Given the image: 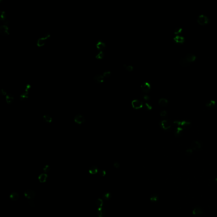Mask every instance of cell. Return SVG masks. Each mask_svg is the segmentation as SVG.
Segmentation results:
<instances>
[{"mask_svg":"<svg viewBox=\"0 0 217 217\" xmlns=\"http://www.w3.org/2000/svg\"><path fill=\"white\" fill-rule=\"evenodd\" d=\"M50 34L49 33H46L42 37L39 38L37 42V46L39 47H41L44 46L46 43L47 40L50 37Z\"/></svg>","mask_w":217,"mask_h":217,"instance_id":"1","label":"cell"},{"mask_svg":"<svg viewBox=\"0 0 217 217\" xmlns=\"http://www.w3.org/2000/svg\"><path fill=\"white\" fill-rule=\"evenodd\" d=\"M197 22L200 25L204 26L208 23L209 19L206 16L201 15L199 16L198 18Z\"/></svg>","mask_w":217,"mask_h":217,"instance_id":"2","label":"cell"},{"mask_svg":"<svg viewBox=\"0 0 217 217\" xmlns=\"http://www.w3.org/2000/svg\"><path fill=\"white\" fill-rule=\"evenodd\" d=\"M9 27L7 25H3L0 27V34L4 37H7L9 35Z\"/></svg>","mask_w":217,"mask_h":217,"instance_id":"3","label":"cell"},{"mask_svg":"<svg viewBox=\"0 0 217 217\" xmlns=\"http://www.w3.org/2000/svg\"><path fill=\"white\" fill-rule=\"evenodd\" d=\"M141 90L143 92L145 93H148L150 91L151 89V86L150 84L148 82H143L140 87Z\"/></svg>","mask_w":217,"mask_h":217,"instance_id":"4","label":"cell"},{"mask_svg":"<svg viewBox=\"0 0 217 217\" xmlns=\"http://www.w3.org/2000/svg\"><path fill=\"white\" fill-rule=\"evenodd\" d=\"M36 195V193L34 191L31 189H27L24 192V195L25 197L29 199H33Z\"/></svg>","mask_w":217,"mask_h":217,"instance_id":"5","label":"cell"},{"mask_svg":"<svg viewBox=\"0 0 217 217\" xmlns=\"http://www.w3.org/2000/svg\"><path fill=\"white\" fill-rule=\"evenodd\" d=\"M74 121L76 123L78 124H82L85 122L84 117L81 114H78L76 115L74 118Z\"/></svg>","mask_w":217,"mask_h":217,"instance_id":"6","label":"cell"},{"mask_svg":"<svg viewBox=\"0 0 217 217\" xmlns=\"http://www.w3.org/2000/svg\"><path fill=\"white\" fill-rule=\"evenodd\" d=\"M160 127L162 128V129L167 130L171 128L172 126L171 122L170 121L168 120H163L160 122Z\"/></svg>","mask_w":217,"mask_h":217,"instance_id":"7","label":"cell"},{"mask_svg":"<svg viewBox=\"0 0 217 217\" xmlns=\"http://www.w3.org/2000/svg\"><path fill=\"white\" fill-rule=\"evenodd\" d=\"M202 144L201 142L198 140L193 141L191 143L190 145V148L194 151H198L201 148Z\"/></svg>","mask_w":217,"mask_h":217,"instance_id":"8","label":"cell"},{"mask_svg":"<svg viewBox=\"0 0 217 217\" xmlns=\"http://www.w3.org/2000/svg\"><path fill=\"white\" fill-rule=\"evenodd\" d=\"M132 107L134 109L138 110L143 107V102L138 100H134L132 102Z\"/></svg>","mask_w":217,"mask_h":217,"instance_id":"9","label":"cell"},{"mask_svg":"<svg viewBox=\"0 0 217 217\" xmlns=\"http://www.w3.org/2000/svg\"><path fill=\"white\" fill-rule=\"evenodd\" d=\"M204 213V210L202 207L199 206L195 207L192 211L193 215L195 216H199Z\"/></svg>","mask_w":217,"mask_h":217,"instance_id":"10","label":"cell"},{"mask_svg":"<svg viewBox=\"0 0 217 217\" xmlns=\"http://www.w3.org/2000/svg\"><path fill=\"white\" fill-rule=\"evenodd\" d=\"M93 80L97 84H101L104 81V77L101 74L95 75L93 77Z\"/></svg>","mask_w":217,"mask_h":217,"instance_id":"11","label":"cell"},{"mask_svg":"<svg viewBox=\"0 0 217 217\" xmlns=\"http://www.w3.org/2000/svg\"><path fill=\"white\" fill-rule=\"evenodd\" d=\"M184 57L185 59H186V60L189 63H190L191 62L195 61L196 59V57L195 55H194L193 54H192V53H188L187 54L186 56Z\"/></svg>","mask_w":217,"mask_h":217,"instance_id":"12","label":"cell"},{"mask_svg":"<svg viewBox=\"0 0 217 217\" xmlns=\"http://www.w3.org/2000/svg\"><path fill=\"white\" fill-rule=\"evenodd\" d=\"M96 47L99 51H102L105 48L106 46L104 42H102V41L99 40L97 42Z\"/></svg>","mask_w":217,"mask_h":217,"instance_id":"13","label":"cell"},{"mask_svg":"<svg viewBox=\"0 0 217 217\" xmlns=\"http://www.w3.org/2000/svg\"><path fill=\"white\" fill-rule=\"evenodd\" d=\"M106 213V211L103 207L98 208L97 210V214L99 217H103Z\"/></svg>","mask_w":217,"mask_h":217,"instance_id":"14","label":"cell"},{"mask_svg":"<svg viewBox=\"0 0 217 217\" xmlns=\"http://www.w3.org/2000/svg\"><path fill=\"white\" fill-rule=\"evenodd\" d=\"M173 40L177 44H182L184 42V38L183 37L177 36L174 38Z\"/></svg>","mask_w":217,"mask_h":217,"instance_id":"15","label":"cell"},{"mask_svg":"<svg viewBox=\"0 0 217 217\" xmlns=\"http://www.w3.org/2000/svg\"><path fill=\"white\" fill-rule=\"evenodd\" d=\"M99 168L95 165H92L89 168V172L91 174H95L99 172Z\"/></svg>","mask_w":217,"mask_h":217,"instance_id":"16","label":"cell"},{"mask_svg":"<svg viewBox=\"0 0 217 217\" xmlns=\"http://www.w3.org/2000/svg\"><path fill=\"white\" fill-rule=\"evenodd\" d=\"M6 100L7 103L8 104H11L13 103L14 101V97L13 95L11 94H8L6 96Z\"/></svg>","mask_w":217,"mask_h":217,"instance_id":"17","label":"cell"},{"mask_svg":"<svg viewBox=\"0 0 217 217\" xmlns=\"http://www.w3.org/2000/svg\"><path fill=\"white\" fill-rule=\"evenodd\" d=\"M168 101L167 100V99H164V98L160 99L159 100V102H158L159 105L160 106V107H165L167 106L168 104Z\"/></svg>","mask_w":217,"mask_h":217,"instance_id":"18","label":"cell"},{"mask_svg":"<svg viewBox=\"0 0 217 217\" xmlns=\"http://www.w3.org/2000/svg\"><path fill=\"white\" fill-rule=\"evenodd\" d=\"M47 178H48V175L46 174V173H42L39 176L38 179L39 180L40 182L44 183L46 182Z\"/></svg>","mask_w":217,"mask_h":217,"instance_id":"19","label":"cell"},{"mask_svg":"<svg viewBox=\"0 0 217 217\" xmlns=\"http://www.w3.org/2000/svg\"><path fill=\"white\" fill-rule=\"evenodd\" d=\"M216 105V101L214 100H209L207 101L206 103V107L209 108H213Z\"/></svg>","mask_w":217,"mask_h":217,"instance_id":"20","label":"cell"},{"mask_svg":"<svg viewBox=\"0 0 217 217\" xmlns=\"http://www.w3.org/2000/svg\"><path fill=\"white\" fill-rule=\"evenodd\" d=\"M10 198L13 201H16L19 198V195L17 193L13 192L11 193L10 195Z\"/></svg>","mask_w":217,"mask_h":217,"instance_id":"21","label":"cell"},{"mask_svg":"<svg viewBox=\"0 0 217 217\" xmlns=\"http://www.w3.org/2000/svg\"><path fill=\"white\" fill-rule=\"evenodd\" d=\"M29 92H24L20 95V101H26L29 98Z\"/></svg>","mask_w":217,"mask_h":217,"instance_id":"22","label":"cell"},{"mask_svg":"<svg viewBox=\"0 0 217 217\" xmlns=\"http://www.w3.org/2000/svg\"><path fill=\"white\" fill-rule=\"evenodd\" d=\"M43 120L45 123H50L52 121V118L50 115L46 114L43 117Z\"/></svg>","mask_w":217,"mask_h":217,"instance_id":"23","label":"cell"},{"mask_svg":"<svg viewBox=\"0 0 217 217\" xmlns=\"http://www.w3.org/2000/svg\"><path fill=\"white\" fill-rule=\"evenodd\" d=\"M179 64L181 66H182V67H184V68L187 67L190 65V63H189L186 60V59H185L184 57L180 59V61H179Z\"/></svg>","mask_w":217,"mask_h":217,"instance_id":"24","label":"cell"},{"mask_svg":"<svg viewBox=\"0 0 217 217\" xmlns=\"http://www.w3.org/2000/svg\"><path fill=\"white\" fill-rule=\"evenodd\" d=\"M112 193H110V192H106L105 193H103L102 195V197L104 200L106 201L107 200H110L112 198Z\"/></svg>","mask_w":217,"mask_h":217,"instance_id":"25","label":"cell"},{"mask_svg":"<svg viewBox=\"0 0 217 217\" xmlns=\"http://www.w3.org/2000/svg\"><path fill=\"white\" fill-rule=\"evenodd\" d=\"M183 129L182 127H178L175 131V135L176 137L180 136L182 133Z\"/></svg>","mask_w":217,"mask_h":217,"instance_id":"26","label":"cell"},{"mask_svg":"<svg viewBox=\"0 0 217 217\" xmlns=\"http://www.w3.org/2000/svg\"><path fill=\"white\" fill-rule=\"evenodd\" d=\"M103 200L101 199V198H99L96 200L95 202V204L97 205V206L98 207V208L99 207H101L103 206Z\"/></svg>","mask_w":217,"mask_h":217,"instance_id":"27","label":"cell"},{"mask_svg":"<svg viewBox=\"0 0 217 217\" xmlns=\"http://www.w3.org/2000/svg\"><path fill=\"white\" fill-rule=\"evenodd\" d=\"M150 200L152 202H157L159 200L158 195L156 194H153L150 196Z\"/></svg>","mask_w":217,"mask_h":217,"instance_id":"28","label":"cell"},{"mask_svg":"<svg viewBox=\"0 0 217 217\" xmlns=\"http://www.w3.org/2000/svg\"><path fill=\"white\" fill-rule=\"evenodd\" d=\"M0 19L2 21H5L7 19V14L4 11H0Z\"/></svg>","mask_w":217,"mask_h":217,"instance_id":"29","label":"cell"},{"mask_svg":"<svg viewBox=\"0 0 217 217\" xmlns=\"http://www.w3.org/2000/svg\"><path fill=\"white\" fill-rule=\"evenodd\" d=\"M104 56V53L102 51H99L98 53H97L95 56V58L97 59H101L103 58Z\"/></svg>","mask_w":217,"mask_h":217,"instance_id":"30","label":"cell"},{"mask_svg":"<svg viewBox=\"0 0 217 217\" xmlns=\"http://www.w3.org/2000/svg\"><path fill=\"white\" fill-rule=\"evenodd\" d=\"M191 123L189 121H184L181 122V125L184 128H186V127H188L190 125Z\"/></svg>","mask_w":217,"mask_h":217,"instance_id":"31","label":"cell"},{"mask_svg":"<svg viewBox=\"0 0 217 217\" xmlns=\"http://www.w3.org/2000/svg\"><path fill=\"white\" fill-rule=\"evenodd\" d=\"M143 107L144 108L145 110L146 111H150L152 109V106L151 105H150L149 103H145V104L143 105Z\"/></svg>","mask_w":217,"mask_h":217,"instance_id":"32","label":"cell"},{"mask_svg":"<svg viewBox=\"0 0 217 217\" xmlns=\"http://www.w3.org/2000/svg\"><path fill=\"white\" fill-rule=\"evenodd\" d=\"M123 67L125 68L126 70L128 72H132L133 70V68L131 65H124Z\"/></svg>","mask_w":217,"mask_h":217,"instance_id":"33","label":"cell"},{"mask_svg":"<svg viewBox=\"0 0 217 217\" xmlns=\"http://www.w3.org/2000/svg\"><path fill=\"white\" fill-rule=\"evenodd\" d=\"M98 173H99V175L101 177H104V176H105L107 173H106V171L105 170L100 169V170H99Z\"/></svg>","mask_w":217,"mask_h":217,"instance_id":"34","label":"cell"},{"mask_svg":"<svg viewBox=\"0 0 217 217\" xmlns=\"http://www.w3.org/2000/svg\"><path fill=\"white\" fill-rule=\"evenodd\" d=\"M43 170L44 172L45 173H48L49 171H50V168L48 165H45L43 168Z\"/></svg>","mask_w":217,"mask_h":217,"instance_id":"35","label":"cell"},{"mask_svg":"<svg viewBox=\"0 0 217 217\" xmlns=\"http://www.w3.org/2000/svg\"><path fill=\"white\" fill-rule=\"evenodd\" d=\"M111 75V72L110 71H107L103 72V76L105 78H109Z\"/></svg>","mask_w":217,"mask_h":217,"instance_id":"36","label":"cell"},{"mask_svg":"<svg viewBox=\"0 0 217 217\" xmlns=\"http://www.w3.org/2000/svg\"><path fill=\"white\" fill-rule=\"evenodd\" d=\"M193 149H191V148L187 149L186 151V153H185L186 155L187 156H190L192 155V154H193Z\"/></svg>","mask_w":217,"mask_h":217,"instance_id":"37","label":"cell"},{"mask_svg":"<svg viewBox=\"0 0 217 217\" xmlns=\"http://www.w3.org/2000/svg\"><path fill=\"white\" fill-rule=\"evenodd\" d=\"M182 29L180 28H177L175 29L174 31V34H180V33L182 32Z\"/></svg>","mask_w":217,"mask_h":217,"instance_id":"38","label":"cell"},{"mask_svg":"<svg viewBox=\"0 0 217 217\" xmlns=\"http://www.w3.org/2000/svg\"><path fill=\"white\" fill-rule=\"evenodd\" d=\"M141 97L143 99V100H145V101H148L150 99V97L149 96L146 95H142Z\"/></svg>","mask_w":217,"mask_h":217,"instance_id":"39","label":"cell"},{"mask_svg":"<svg viewBox=\"0 0 217 217\" xmlns=\"http://www.w3.org/2000/svg\"><path fill=\"white\" fill-rule=\"evenodd\" d=\"M0 93L3 96H6L7 95V91L4 89H1L0 90Z\"/></svg>","mask_w":217,"mask_h":217,"instance_id":"40","label":"cell"},{"mask_svg":"<svg viewBox=\"0 0 217 217\" xmlns=\"http://www.w3.org/2000/svg\"><path fill=\"white\" fill-rule=\"evenodd\" d=\"M31 85H30L29 84H27L25 88V92H29V91L31 89Z\"/></svg>","mask_w":217,"mask_h":217,"instance_id":"41","label":"cell"},{"mask_svg":"<svg viewBox=\"0 0 217 217\" xmlns=\"http://www.w3.org/2000/svg\"><path fill=\"white\" fill-rule=\"evenodd\" d=\"M167 114V112L166 111H165V110H163L162 111L160 112V116L162 117H165L166 116Z\"/></svg>","mask_w":217,"mask_h":217,"instance_id":"42","label":"cell"},{"mask_svg":"<svg viewBox=\"0 0 217 217\" xmlns=\"http://www.w3.org/2000/svg\"><path fill=\"white\" fill-rule=\"evenodd\" d=\"M29 205L31 207H35V204L34 202L33 201V199L30 200V201L29 202Z\"/></svg>","mask_w":217,"mask_h":217,"instance_id":"43","label":"cell"},{"mask_svg":"<svg viewBox=\"0 0 217 217\" xmlns=\"http://www.w3.org/2000/svg\"><path fill=\"white\" fill-rule=\"evenodd\" d=\"M113 166L116 168H119L120 167V164L118 162H114L113 164Z\"/></svg>","mask_w":217,"mask_h":217,"instance_id":"44","label":"cell"},{"mask_svg":"<svg viewBox=\"0 0 217 217\" xmlns=\"http://www.w3.org/2000/svg\"><path fill=\"white\" fill-rule=\"evenodd\" d=\"M215 182H216V183H217V178H216L215 179Z\"/></svg>","mask_w":217,"mask_h":217,"instance_id":"45","label":"cell"}]
</instances>
